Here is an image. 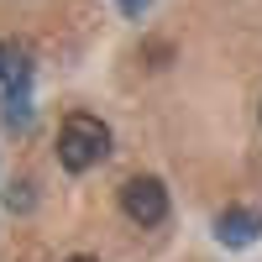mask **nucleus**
<instances>
[{
  "label": "nucleus",
  "mask_w": 262,
  "mask_h": 262,
  "mask_svg": "<svg viewBox=\"0 0 262 262\" xmlns=\"http://www.w3.org/2000/svg\"><path fill=\"white\" fill-rule=\"evenodd\" d=\"M0 84H6L11 95H21L32 84V53L21 48V42H0Z\"/></svg>",
  "instance_id": "nucleus-4"
},
{
  "label": "nucleus",
  "mask_w": 262,
  "mask_h": 262,
  "mask_svg": "<svg viewBox=\"0 0 262 262\" xmlns=\"http://www.w3.org/2000/svg\"><path fill=\"white\" fill-rule=\"evenodd\" d=\"M257 236H262V215L247 210V205H236V210H226L221 221H215V242L221 247H252Z\"/></svg>",
  "instance_id": "nucleus-3"
},
{
  "label": "nucleus",
  "mask_w": 262,
  "mask_h": 262,
  "mask_svg": "<svg viewBox=\"0 0 262 262\" xmlns=\"http://www.w3.org/2000/svg\"><path fill=\"white\" fill-rule=\"evenodd\" d=\"M121 6H126V11H147V0H121Z\"/></svg>",
  "instance_id": "nucleus-6"
},
{
  "label": "nucleus",
  "mask_w": 262,
  "mask_h": 262,
  "mask_svg": "<svg viewBox=\"0 0 262 262\" xmlns=\"http://www.w3.org/2000/svg\"><path fill=\"white\" fill-rule=\"evenodd\" d=\"M11 205L27 210V205H32V184H16V189H11Z\"/></svg>",
  "instance_id": "nucleus-5"
},
{
  "label": "nucleus",
  "mask_w": 262,
  "mask_h": 262,
  "mask_svg": "<svg viewBox=\"0 0 262 262\" xmlns=\"http://www.w3.org/2000/svg\"><path fill=\"white\" fill-rule=\"evenodd\" d=\"M121 210L131 215L137 226H163L168 221V189H163V179H126L121 184Z\"/></svg>",
  "instance_id": "nucleus-2"
},
{
  "label": "nucleus",
  "mask_w": 262,
  "mask_h": 262,
  "mask_svg": "<svg viewBox=\"0 0 262 262\" xmlns=\"http://www.w3.org/2000/svg\"><path fill=\"white\" fill-rule=\"evenodd\" d=\"M105 152H111V126L95 121V116H69L58 126V163L69 168V173H84V168H95Z\"/></svg>",
  "instance_id": "nucleus-1"
},
{
  "label": "nucleus",
  "mask_w": 262,
  "mask_h": 262,
  "mask_svg": "<svg viewBox=\"0 0 262 262\" xmlns=\"http://www.w3.org/2000/svg\"><path fill=\"white\" fill-rule=\"evenodd\" d=\"M69 262H95V257H84V252H79V257H69Z\"/></svg>",
  "instance_id": "nucleus-7"
}]
</instances>
